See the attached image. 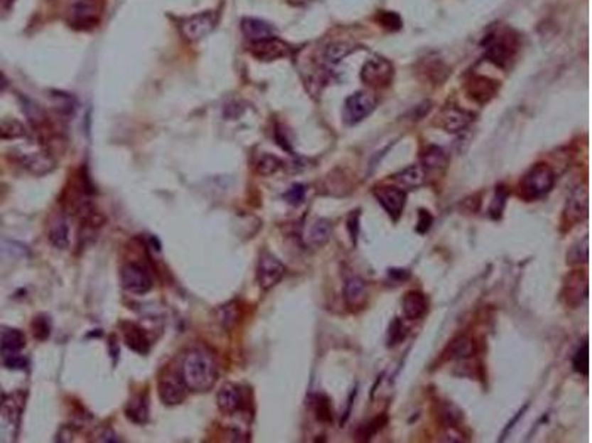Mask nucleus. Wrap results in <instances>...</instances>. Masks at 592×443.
Instances as JSON below:
<instances>
[{
    "label": "nucleus",
    "instance_id": "nucleus-1",
    "mask_svg": "<svg viewBox=\"0 0 592 443\" xmlns=\"http://www.w3.org/2000/svg\"><path fill=\"white\" fill-rule=\"evenodd\" d=\"M181 376L188 390L203 393L217 384L218 366L209 354L195 349L185 356Z\"/></svg>",
    "mask_w": 592,
    "mask_h": 443
},
{
    "label": "nucleus",
    "instance_id": "nucleus-2",
    "mask_svg": "<svg viewBox=\"0 0 592 443\" xmlns=\"http://www.w3.org/2000/svg\"><path fill=\"white\" fill-rule=\"evenodd\" d=\"M555 185V173L548 164L539 163L530 168L520 180V195L524 199H537L549 194Z\"/></svg>",
    "mask_w": 592,
    "mask_h": 443
},
{
    "label": "nucleus",
    "instance_id": "nucleus-3",
    "mask_svg": "<svg viewBox=\"0 0 592 443\" xmlns=\"http://www.w3.org/2000/svg\"><path fill=\"white\" fill-rule=\"evenodd\" d=\"M101 6L98 0H70L67 20L77 28H89L98 23Z\"/></svg>",
    "mask_w": 592,
    "mask_h": 443
},
{
    "label": "nucleus",
    "instance_id": "nucleus-4",
    "mask_svg": "<svg viewBox=\"0 0 592 443\" xmlns=\"http://www.w3.org/2000/svg\"><path fill=\"white\" fill-rule=\"evenodd\" d=\"M378 101L376 97L369 94V92L360 90L355 92L351 97L347 98L344 105V120L347 124H357L367 119L373 111L376 109Z\"/></svg>",
    "mask_w": 592,
    "mask_h": 443
},
{
    "label": "nucleus",
    "instance_id": "nucleus-5",
    "mask_svg": "<svg viewBox=\"0 0 592 443\" xmlns=\"http://www.w3.org/2000/svg\"><path fill=\"white\" fill-rule=\"evenodd\" d=\"M286 273L284 265L270 251H262L257 268V281L262 290L276 287Z\"/></svg>",
    "mask_w": 592,
    "mask_h": 443
},
{
    "label": "nucleus",
    "instance_id": "nucleus-6",
    "mask_svg": "<svg viewBox=\"0 0 592 443\" xmlns=\"http://www.w3.org/2000/svg\"><path fill=\"white\" fill-rule=\"evenodd\" d=\"M217 23L218 16L212 11L195 13L193 16H188L181 24V34L188 42H199L213 31V28L217 27Z\"/></svg>",
    "mask_w": 592,
    "mask_h": 443
},
{
    "label": "nucleus",
    "instance_id": "nucleus-7",
    "mask_svg": "<svg viewBox=\"0 0 592 443\" xmlns=\"http://www.w3.org/2000/svg\"><path fill=\"white\" fill-rule=\"evenodd\" d=\"M474 117L471 111L451 104L441 108L437 116V124L447 133H459L474 121Z\"/></svg>",
    "mask_w": 592,
    "mask_h": 443
},
{
    "label": "nucleus",
    "instance_id": "nucleus-8",
    "mask_svg": "<svg viewBox=\"0 0 592 443\" xmlns=\"http://www.w3.org/2000/svg\"><path fill=\"white\" fill-rule=\"evenodd\" d=\"M373 195L394 222L402 217L407 201V192L404 190L396 187V185L394 187H378L375 188Z\"/></svg>",
    "mask_w": 592,
    "mask_h": 443
},
{
    "label": "nucleus",
    "instance_id": "nucleus-9",
    "mask_svg": "<svg viewBox=\"0 0 592 443\" xmlns=\"http://www.w3.org/2000/svg\"><path fill=\"white\" fill-rule=\"evenodd\" d=\"M362 80L372 87H387L392 82V64L384 58L369 60L362 68Z\"/></svg>",
    "mask_w": 592,
    "mask_h": 443
},
{
    "label": "nucleus",
    "instance_id": "nucleus-10",
    "mask_svg": "<svg viewBox=\"0 0 592 443\" xmlns=\"http://www.w3.org/2000/svg\"><path fill=\"white\" fill-rule=\"evenodd\" d=\"M515 52V40L510 34L490 35L486 42V57L499 67H507Z\"/></svg>",
    "mask_w": 592,
    "mask_h": 443
},
{
    "label": "nucleus",
    "instance_id": "nucleus-11",
    "mask_svg": "<svg viewBox=\"0 0 592 443\" xmlns=\"http://www.w3.org/2000/svg\"><path fill=\"white\" fill-rule=\"evenodd\" d=\"M120 276L123 287L134 294H146L153 287L149 270L139 263H127L123 266Z\"/></svg>",
    "mask_w": 592,
    "mask_h": 443
},
{
    "label": "nucleus",
    "instance_id": "nucleus-12",
    "mask_svg": "<svg viewBox=\"0 0 592 443\" xmlns=\"http://www.w3.org/2000/svg\"><path fill=\"white\" fill-rule=\"evenodd\" d=\"M188 387L184 383V378L178 373H169L163 376L158 383V395L163 403L173 406L183 403L187 398Z\"/></svg>",
    "mask_w": 592,
    "mask_h": 443
},
{
    "label": "nucleus",
    "instance_id": "nucleus-13",
    "mask_svg": "<svg viewBox=\"0 0 592 443\" xmlns=\"http://www.w3.org/2000/svg\"><path fill=\"white\" fill-rule=\"evenodd\" d=\"M563 297L571 307H579L588 299V276L583 272L570 273L563 285Z\"/></svg>",
    "mask_w": 592,
    "mask_h": 443
},
{
    "label": "nucleus",
    "instance_id": "nucleus-14",
    "mask_svg": "<svg viewBox=\"0 0 592 443\" xmlns=\"http://www.w3.org/2000/svg\"><path fill=\"white\" fill-rule=\"evenodd\" d=\"M250 52L259 61H276L280 58H286L291 55V46L284 43L277 37H270V39L254 42L250 46Z\"/></svg>",
    "mask_w": 592,
    "mask_h": 443
},
{
    "label": "nucleus",
    "instance_id": "nucleus-15",
    "mask_svg": "<svg viewBox=\"0 0 592 443\" xmlns=\"http://www.w3.org/2000/svg\"><path fill=\"white\" fill-rule=\"evenodd\" d=\"M564 217L570 226L579 224L588 217V191L586 188H578L573 191L567 199Z\"/></svg>",
    "mask_w": 592,
    "mask_h": 443
},
{
    "label": "nucleus",
    "instance_id": "nucleus-16",
    "mask_svg": "<svg viewBox=\"0 0 592 443\" xmlns=\"http://www.w3.org/2000/svg\"><path fill=\"white\" fill-rule=\"evenodd\" d=\"M344 300L351 312L362 310L367 303V287L360 276H351L344 285Z\"/></svg>",
    "mask_w": 592,
    "mask_h": 443
},
{
    "label": "nucleus",
    "instance_id": "nucleus-17",
    "mask_svg": "<svg viewBox=\"0 0 592 443\" xmlns=\"http://www.w3.org/2000/svg\"><path fill=\"white\" fill-rule=\"evenodd\" d=\"M428 307H429L428 297L424 292L411 290L404 294L402 309H403V315L406 319L409 321L422 319L426 315Z\"/></svg>",
    "mask_w": 592,
    "mask_h": 443
},
{
    "label": "nucleus",
    "instance_id": "nucleus-18",
    "mask_svg": "<svg viewBox=\"0 0 592 443\" xmlns=\"http://www.w3.org/2000/svg\"><path fill=\"white\" fill-rule=\"evenodd\" d=\"M392 182L396 183V187L404 190V191H414L421 188L426 180L425 170L418 164L407 165L406 169L392 175Z\"/></svg>",
    "mask_w": 592,
    "mask_h": 443
},
{
    "label": "nucleus",
    "instance_id": "nucleus-19",
    "mask_svg": "<svg viewBox=\"0 0 592 443\" xmlns=\"http://www.w3.org/2000/svg\"><path fill=\"white\" fill-rule=\"evenodd\" d=\"M242 33L250 42H259L274 37L276 28L270 23L259 20V18L247 16L242 20Z\"/></svg>",
    "mask_w": 592,
    "mask_h": 443
},
{
    "label": "nucleus",
    "instance_id": "nucleus-20",
    "mask_svg": "<svg viewBox=\"0 0 592 443\" xmlns=\"http://www.w3.org/2000/svg\"><path fill=\"white\" fill-rule=\"evenodd\" d=\"M217 402H218V408L224 414L231 415L240 411L243 405V398L237 385L225 384L217 395Z\"/></svg>",
    "mask_w": 592,
    "mask_h": 443
},
{
    "label": "nucleus",
    "instance_id": "nucleus-21",
    "mask_svg": "<svg viewBox=\"0 0 592 443\" xmlns=\"http://www.w3.org/2000/svg\"><path fill=\"white\" fill-rule=\"evenodd\" d=\"M443 355L447 361L468 359L474 355V340L466 334L456 336L451 343L447 344Z\"/></svg>",
    "mask_w": 592,
    "mask_h": 443
},
{
    "label": "nucleus",
    "instance_id": "nucleus-22",
    "mask_svg": "<svg viewBox=\"0 0 592 443\" xmlns=\"http://www.w3.org/2000/svg\"><path fill=\"white\" fill-rule=\"evenodd\" d=\"M447 164L448 157L441 146L429 145L421 154V168L425 170V173L443 170L447 168Z\"/></svg>",
    "mask_w": 592,
    "mask_h": 443
},
{
    "label": "nucleus",
    "instance_id": "nucleus-23",
    "mask_svg": "<svg viewBox=\"0 0 592 443\" xmlns=\"http://www.w3.org/2000/svg\"><path fill=\"white\" fill-rule=\"evenodd\" d=\"M123 336H124V341H127L128 347L132 349L134 352H136L139 355H147L149 354L150 340H149L146 332L142 331L138 325L131 324V322L124 324Z\"/></svg>",
    "mask_w": 592,
    "mask_h": 443
},
{
    "label": "nucleus",
    "instance_id": "nucleus-24",
    "mask_svg": "<svg viewBox=\"0 0 592 443\" xmlns=\"http://www.w3.org/2000/svg\"><path fill=\"white\" fill-rule=\"evenodd\" d=\"M497 92V83L488 79V77H474L470 83H468V94L470 97L480 102V104H486L489 102Z\"/></svg>",
    "mask_w": 592,
    "mask_h": 443
},
{
    "label": "nucleus",
    "instance_id": "nucleus-25",
    "mask_svg": "<svg viewBox=\"0 0 592 443\" xmlns=\"http://www.w3.org/2000/svg\"><path fill=\"white\" fill-rule=\"evenodd\" d=\"M49 241L53 247L65 250L70 246V229L64 217H57L49 228Z\"/></svg>",
    "mask_w": 592,
    "mask_h": 443
},
{
    "label": "nucleus",
    "instance_id": "nucleus-26",
    "mask_svg": "<svg viewBox=\"0 0 592 443\" xmlns=\"http://www.w3.org/2000/svg\"><path fill=\"white\" fill-rule=\"evenodd\" d=\"M332 235V224L328 219H317L308 232V244L313 247H323Z\"/></svg>",
    "mask_w": 592,
    "mask_h": 443
},
{
    "label": "nucleus",
    "instance_id": "nucleus-27",
    "mask_svg": "<svg viewBox=\"0 0 592 443\" xmlns=\"http://www.w3.org/2000/svg\"><path fill=\"white\" fill-rule=\"evenodd\" d=\"M127 417L135 424H144L149 421V405L142 396L132 398L127 405Z\"/></svg>",
    "mask_w": 592,
    "mask_h": 443
},
{
    "label": "nucleus",
    "instance_id": "nucleus-28",
    "mask_svg": "<svg viewBox=\"0 0 592 443\" xmlns=\"http://www.w3.org/2000/svg\"><path fill=\"white\" fill-rule=\"evenodd\" d=\"M26 346V339L21 331L6 329L2 336V354H18Z\"/></svg>",
    "mask_w": 592,
    "mask_h": 443
},
{
    "label": "nucleus",
    "instance_id": "nucleus-29",
    "mask_svg": "<svg viewBox=\"0 0 592 443\" xmlns=\"http://www.w3.org/2000/svg\"><path fill=\"white\" fill-rule=\"evenodd\" d=\"M438 417L444 427H456V424L462 420V411L452 402H443L438 406Z\"/></svg>",
    "mask_w": 592,
    "mask_h": 443
},
{
    "label": "nucleus",
    "instance_id": "nucleus-30",
    "mask_svg": "<svg viewBox=\"0 0 592 443\" xmlns=\"http://www.w3.org/2000/svg\"><path fill=\"white\" fill-rule=\"evenodd\" d=\"M571 365H573V371L588 377L589 373V344L588 340L583 341L582 346H579V349L575 352L571 358Z\"/></svg>",
    "mask_w": 592,
    "mask_h": 443
},
{
    "label": "nucleus",
    "instance_id": "nucleus-31",
    "mask_svg": "<svg viewBox=\"0 0 592 443\" xmlns=\"http://www.w3.org/2000/svg\"><path fill=\"white\" fill-rule=\"evenodd\" d=\"M388 421V417L385 414L375 417L373 420H370L367 424H363L360 426L357 432V440H362V442H367L370 440L376 433H378Z\"/></svg>",
    "mask_w": 592,
    "mask_h": 443
},
{
    "label": "nucleus",
    "instance_id": "nucleus-32",
    "mask_svg": "<svg viewBox=\"0 0 592 443\" xmlns=\"http://www.w3.org/2000/svg\"><path fill=\"white\" fill-rule=\"evenodd\" d=\"M588 235L582 238V241H578L573 244L567 253V265H581L586 263L589 258V250H588Z\"/></svg>",
    "mask_w": 592,
    "mask_h": 443
},
{
    "label": "nucleus",
    "instance_id": "nucleus-33",
    "mask_svg": "<svg viewBox=\"0 0 592 443\" xmlns=\"http://www.w3.org/2000/svg\"><path fill=\"white\" fill-rule=\"evenodd\" d=\"M352 50H354V45H351L350 42H343V40L333 42L326 48L325 58L329 62H339L340 60L347 58Z\"/></svg>",
    "mask_w": 592,
    "mask_h": 443
},
{
    "label": "nucleus",
    "instance_id": "nucleus-34",
    "mask_svg": "<svg viewBox=\"0 0 592 443\" xmlns=\"http://www.w3.org/2000/svg\"><path fill=\"white\" fill-rule=\"evenodd\" d=\"M314 412L318 421L321 422H332L333 420V408H332V402L326 395H316L314 398Z\"/></svg>",
    "mask_w": 592,
    "mask_h": 443
},
{
    "label": "nucleus",
    "instance_id": "nucleus-35",
    "mask_svg": "<svg viewBox=\"0 0 592 443\" xmlns=\"http://www.w3.org/2000/svg\"><path fill=\"white\" fill-rule=\"evenodd\" d=\"M407 337V328L404 327L403 321L400 318H394L388 328V336H387V346L388 347H396L402 344Z\"/></svg>",
    "mask_w": 592,
    "mask_h": 443
},
{
    "label": "nucleus",
    "instance_id": "nucleus-36",
    "mask_svg": "<svg viewBox=\"0 0 592 443\" xmlns=\"http://www.w3.org/2000/svg\"><path fill=\"white\" fill-rule=\"evenodd\" d=\"M283 168V161L271 154L262 155L257 163V172L262 176H271Z\"/></svg>",
    "mask_w": 592,
    "mask_h": 443
},
{
    "label": "nucleus",
    "instance_id": "nucleus-37",
    "mask_svg": "<svg viewBox=\"0 0 592 443\" xmlns=\"http://www.w3.org/2000/svg\"><path fill=\"white\" fill-rule=\"evenodd\" d=\"M507 199H508V191L504 190L502 187H497L496 194L492 199L490 209H489V213L493 219H500L502 217V213H504L505 206H507Z\"/></svg>",
    "mask_w": 592,
    "mask_h": 443
},
{
    "label": "nucleus",
    "instance_id": "nucleus-38",
    "mask_svg": "<svg viewBox=\"0 0 592 443\" xmlns=\"http://www.w3.org/2000/svg\"><path fill=\"white\" fill-rule=\"evenodd\" d=\"M26 133L24 126L16 120H5L0 123V138L2 139H14L20 138Z\"/></svg>",
    "mask_w": 592,
    "mask_h": 443
},
{
    "label": "nucleus",
    "instance_id": "nucleus-39",
    "mask_svg": "<svg viewBox=\"0 0 592 443\" xmlns=\"http://www.w3.org/2000/svg\"><path fill=\"white\" fill-rule=\"evenodd\" d=\"M52 98H53V101H55V105H57L60 113L64 114V116H70L76 109V101H75L73 97H70L68 94L53 92Z\"/></svg>",
    "mask_w": 592,
    "mask_h": 443
},
{
    "label": "nucleus",
    "instance_id": "nucleus-40",
    "mask_svg": "<svg viewBox=\"0 0 592 443\" xmlns=\"http://www.w3.org/2000/svg\"><path fill=\"white\" fill-rule=\"evenodd\" d=\"M305 195H307V187H305V185H302V183H295L288 191L284 192L283 198L292 206H299L303 202Z\"/></svg>",
    "mask_w": 592,
    "mask_h": 443
},
{
    "label": "nucleus",
    "instance_id": "nucleus-41",
    "mask_svg": "<svg viewBox=\"0 0 592 443\" xmlns=\"http://www.w3.org/2000/svg\"><path fill=\"white\" fill-rule=\"evenodd\" d=\"M378 20H380V23H381V26H382V27H385V28H388V30H391V31L400 30V28H402V26H403V21H402L400 15H399V13H396V12H388V11H384V12H381V13L378 15Z\"/></svg>",
    "mask_w": 592,
    "mask_h": 443
},
{
    "label": "nucleus",
    "instance_id": "nucleus-42",
    "mask_svg": "<svg viewBox=\"0 0 592 443\" xmlns=\"http://www.w3.org/2000/svg\"><path fill=\"white\" fill-rule=\"evenodd\" d=\"M347 229L354 246H357L358 232H360V210H352L347 219Z\"/></svg>",
    "mask_w": 592,
    "mask_h": 443
},
{
    "label": "nucleus",
    "instance_id": "nucleus-43",
    "mask_svg": "<svg viewBox=\"0 0 592 443\" xmlns=\"http://www.w3.org/2000/svg\"><path fill=\"white\" fill-rule=\"evenodd\" d=\"M433 224H434V217H433V214L429 213L428 210H425V209H419V212H418L416 232H418L419 235H425L429 229H431Z\"/></svg>",
    "mask_w": 592,
    "mask_h": 443
},
{
    "label": "nucleus",
    "instance_id": "nucleus-44",
    "mask_svg": "<svg viewBox=\"0 0 592 443\" xmlns=\"http://www.w3.org/2000/svg\"><path fill=\"white\" fill-rule=\"evenodd\" d=\"M33 332H34V337L39 339V340H45L48 339L49 332H50V324L49 319L45 317H39L36 318L33 322Z\"/></svg>",
    "mask_w": 592,
    "mask_h": 443
},
{
    "label": "nucleus",
    "instance_id": "nucleus-45",
    "mask_svg": "<svg viewBox=\"0 0 592 443\" xmlns=\"http://www.w3.org/2000/svg\"><path fill=\"white\" fill-rule=\"evenodd\" d=\"M4 358H5L6 366H9L12 369H24L27 366V359L23 358L20 354L4 355Z\"/></svg>",
    "mask_w": 592,
    "mask_h": 443
},
{
    "label": "nucleus",
    "instance_id": "nucleus-46",
    "mask_svg": "<svg viewBox=\"0 0 592 443\" xmlns=\"http://www.w3.org/2000/svg\"><path fill=\"white\" fill-rule=\"evenodd\" d=\"M388 276H389L391 281L400 284V283L409 280L410 272L407 269H389L388 270Z\"/></svg>",
    "mask_w": 592,
    "mask_h": 443
},
{
    "label": "nucleus",
    "instance_id": "nucleus-47",
    "mask_svg": "<svg viewBox=\"0 0 592 443\" xmlns=\"http://www.w3.org/2000/svg\"><path fill=\"white\" fill-rule=\"evenodd\" d=\"M527 406H529V405H526V406H524V408H523V410H520V411H518V412H517V414H515V417H514V418H512V420H511V422H508V426H507V427H505V430H504V432H502V434H500V439H499V440H500V442H502V440H504V439H505V437H507V434H508V433H510V432H511V430H512V429H514V427H515V424H517V422H518V420H520V418H522V417H523V414H524V411H526V410H527Z\"/></svg>",
    "mask_w": 592,
    "mask_h": 443
},
{
    "label": "nucleus",
    "instance_id": "nucleus-48",
    "mask_svg": "<svg viewBox=\"0 0 592 443\" xmlns=\"http://www.w3.org/2000/svg\"><path fill=\"white\" fill-rule=\"evenodd\" d=\"M355 396H357V389H354L352 392H351V395H350V398H348V406H347V411H345V415L343 417V420H340V422H345L347 420H348V417H350V414H351V408H352V403H354V399H355Z\"/></svg>",
    "mask_w": 592,
    "mask_h": 443
},
{
    "label": "nucleus",
    "instance_id": "nucleus-49",
    "mask_svg": "<svg viewBox=\"0 0 592 443\" xmlns=\"http://www.w3.org/2000/svg\"><path fill=\"white\" fill-rule=\"evenodd\" d=\"M6 86H8V79L5 77V74L2 71H0V92L5 90Z\"/></svg>",
    "mask_w": 592,
    "mask_h": 443
},
{
    "label": "nucleus",
    "instance_id": "nucleus-50",
    "mask_svg": "<svg viewBox=\"0 0 592 443\" xmlns=\"http://www.w3.org/2000/svg\"><path fill=\"white\" fill-rule=\"evenodd\" d=\"M0 2H2L8 8V6H11L15 2V0H0Z\"/></svg>",
    "mask_w": 592,
    "mask_h": 443
}]
</instances>
